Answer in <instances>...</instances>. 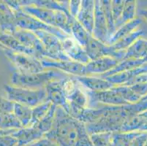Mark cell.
Instances as JSON below:
<instances>
[{
  "mask_svg": "<svg viewBox=\"0 0 147 146\" xmlns=\"http://www.w3.org/2000/svg\"><path fill=\"white\" fill-rule=\"evenodd\" d=\"M0 31H1V29H0Z\"/></svg>",
  "mask_w": 147,
  "mask_h": 146,
  "instance_id": "51",
  "label": "cell"
},
{
  "mask_svg": "<svg viewBox=\"0 0 147 146\" xmlns=\"http://www.w3.org/2000/svg\"><path fill=\"white\" fill-rule=\"evenodd\" d=\"M142 100H147V95H146V96H144V97L142 99Z\"/></svg>",
  "mask_w": 147,
  "mask_h": 146,
  "instance_id": "48",
  "label": "cell"
},
{
  "mask_svg": "<svg viewBox=\"0 0 147 146\" xmlns=\"http://www.w3.org/2000/svg\"><path fill=\"white\" fill-rule=\"evenodd\" d=\"M141 24V19L139 18H136L135 19L132 20V21H129V22L126 23V24H123L122 26H121L116 30L113 36L111 37L110 40L108 42V45H113L115 42H117V41L122 39L123 37H126L128 34L136 31V29H138Z\"/></svg>",
  "mask_w": 147,
  "mask_h": 146,
  "instance_id": "23",
  "label": "cell"
},
{
  "mask_svg": "<svg viewBox=\"0 0 147 146\" xmlns=\"http://www.w3.org/2000/svg\"><path fill=\"white\" fill-rule=\"evenodd\" d=\"M63 50L66 56L72 61L86 64L90 61L86 50L70 36L62 41Z\"/></svg>",
  "mask_w": 147,
  "mask_h": 146,
  "instance_id": "14",
  "label": "cell"
},
{
  "mask_svg": "<svg viewBox=\"0 0 147 146\" xmlns=\"http://www.w3.org/2000/svg\"><path fill=\"white\" fill-rule=\"evenodd\" d=\"M14 13L16 15V24L17 29H24L32 32H38V31L47 32L58 37L61 41H64L67 38L70 37L59 29L58 28L47 25L33 16L25 13L23 11L22 9Z\"/></svg>",
  "mask_w": 147,
  "mask_h": 146,
  "instance_id": "5",
  "label": "cell"
},
{
  "mask_svg": "<svg viewBox=\"0 0 147 146\" xmlns=\"http://www.w3.org/2000/svg\"><path fill=\"white\" fill-rule=\"evenodd\" d=\"M112 132H101L89 135L93 146H109L112 143Z\"/></svg>",
  "mask_w": 147,
  "mask_h": 146,
  "instance_id": "35",
  "label": "cell"
},
{
  "mask_svg": "<svg viewBox=\"0 0 147 146\" xmlns=\"http://www.w3.org/2000/svg\"><path fill=\"white\" fill-rule=\"evenodd\" d=\"M145 73H147V63H145L138 67L107 77L105 79L114 85H125L138 76Z\"/></svg>",
  "mask_w": 147,
  "mask_h": 146,
  "instance_id": "17",
  "label": "cell"
},
{
  "mask_svg": "<svg viewBox=\"0 0 147 146\" xmlns=\"http://www.w3.org/2000/svg\"><path fill=\"white\" fill-rule=\"evenodd\" d=\"M24 46L34 53V57L39 60L46 57V52L42 42L34 32L24 29H16L13 34Z\"/></svg>",
  "mask_w": 147,
  "mask_h": 146,
  "instance_id": "10",
  "label": "cell"
},
{
  "mask_svg": "<svg viewBox=\"0 0 147 146\" xmlns=\"http://www.w3.org/2000/svg\"><path fill=\"white\" fill-rule=\"evenodd\" d=\"M44 136L59 146H93L86 125L57 107L53 126Z\"/></svg>",
  "mask_w": 147,
  "mask_h": 146,
  "instance_id": "1",
  "label": "cell"
},
{
  "mask_svg": "<svg viewBox=\"0 0 147 146\" xmlns=\"http://www.w3.org/2000/svg\"><path fill=\"white\" fill-rule=\"evenodd\" d=\"M67 76V74L57 69L44 70L37 73H22L15 71L11 75V85L20 88L39 89L45 88L52 80H62Z\"/></svg>",
  "mask_w": 147,
  "mask_h": 146,
  "instance_id": "3",
  "label": "cell"
},
{
  "mask_svg": "<svg viewBox=\"0 0 147 146\" xmlns=\"http://www.w3.org/2000/svg\"><path fill=\"white\" fill-rule=\"evenodd\" d=\"M56 110H57V106L52 104L49 112H47V114L45 115L39 122L33 126H35L36 128L38 129L44 135L49 132L53 126L54 118H55Z\"/></svg>",
  "mask_w": 147,
  "mask_h": 146,
  "instance_id": "30",
  "label": "cell"
},
{
  "mask_svg": "<svg viewBox=\"0 0 147 146\" xmlns=\"http://www.w3.org/2000/svg\"><path fill=\"white\" fill-rule=\"evenodd\" d=\"M4 89L7 94V99L10 101L31 108H34L38 104L47 101L45 88L30 89L7 84L4 86Z\"/></svg>",
  "mask_w": 147,
  "mask_h": 146,
  "instance_id": "4",
  "label": "cell"
},
{
  "mask_svg": "<svg viewBox=\"0 0 147 146\" xmlns=\"http://www.w3.org/2000/svg\"><path fill=\"white\" fill-rule=\"evenodd\" d=\"M0 45L13 51L34 56V53L24 46L13 34L2 31H0Z\"/></svg>",
  "mask_w": 147,
  "mask_h": 146,
  "instance_id": "22",
  "label": "cell"
},
{
  "mask_svg": "<svg viewBox=\"0 0 147 146\" xmlns=\"http://www.w3.org/2000/svg\"><path fill=\"white\" fill-rule=\"evenodd\" d=\"M94 6L95 1L94 0L81 1L79 13L76 18L90 35H92L94 27Z\"/></svg>",
  "mask_w": 147,
  "mask_h": 146,
  "instance_id": "15",
  "label": "cell"
},
{
  "mask_svg": "<svg viewBox=\"0 0 147 146\" xmlns=\"http://www.w3.org/2000/svg\"><path fill=\"white\" fill-rule=\"evenodd\" d=\"M81 2L80 0H71L69 1V5H68V10L70 15L73 18H76L79 13L80 7H81Z\"/></svg>",
  "mask_w": 147,
  "mask_h": 146,
  "instance_id": "42",
  "label": "cell"
},
{
  "mask_svg": "<svg viewBox=\"0 0 147 146\" xmlns=\"http://www.w3.org/2000/svg\"><path fill=\"white\" fill-rule=\"evenodd\" d=\"M23 128L13 113L0 114V129H19Z\"/></svg>",
  "mask_w": 147,
  "mask_h": 146,
  "instance_id": "33",
  "label": "cell"
},
{
  "mask_svg": "<svg viewBox=\"0 0 147 146\" xmlns=\"http://www.w3.org/2000/svg\"><path fill=\"white\" fill-rule=\"evenodd\" d=\"M109 146H114V145H113V143H111V144Z\"/></svg>",
  "mask_w": 147,
  "mask_h": 146,
  "instance_id": "50",
  "label": "cell"
},
{
  "mask_svg": "<svg viewBox=\"0 0 147 146\" xmlns=\"http://www.w3.org/2000/svg\"><path fill=\"white\" fill-rule=\"evenodd\" d=\"M52 103L49 101H45L32 108V120L29 126H33L47 114L49 109L51 107Z\"/></svg>",
  "mask_w": 147,
  "mask_h": 146,
  "instance_id": "31",
  "label": "cell"
},
{
  "mask_svg": "<svg viewBox=\"0 0 147 146\" xmlns=\"http://www.w3.org/2000/svg\"><path fill=\"white\" fill-rule=\"evenodd\" d=\"M13 133L0 136V146H18V140L13 136Z\"/></svg>",
  "mask_w": 147,
  "mask_h": 146,
  "instance_id": "39",
  "label": "cell"
},
{
  "mask_svg": "<svg viewBox=\"0 0 147 146\" xmlns=\"http://www.w3.org/2000/svg\"><path fill=\"white\" fill-rule=\"evenodd\" d=\"M78 83L87 89L94 92H100L109 90L113 88L114 85L105 78L95 76H79L75 77Z\"/></svg>",
  "mask_w": 147,
  "mask_h": 146,
  "instance_id": "19",
  "label": "cell"
},
{
  "mask_svg": "<svg viewBox=\"0 0 147 146\" xmlns=\"http://www.w3.org/2000/svg\"><path fill=\"white\" fill-rule=\"evenodd\" d=\"M144 146H147V140H146V144H145V145Z\"/></svg>",
  "mask_w": 147,
  "mask_h": 146,
  "instance_id": "49",
  "label": "cell"
},
{
  "mask_svg": "<svg viewBox=\"0 0 147 146\" xmlns=\"http://www.w3.org/2000/svg\"><path fill=\"white\" fill-rule=\"evenodd\" d=\"M13 135L18 140V146H26L40 139L45 135L35 126H27L16 129Z\"/></svg>",
  "mask_w": 147,
  "mask_h": 146,
  "instance_id": "21",
  "label": "cell"
},
{
  "mask_svg": "<svg viewBox=\"0 0 147 146\" xmlns=\"http://www.w3.org/2000/svg\"><path fill=\"white\" fill-rule=\"evenodd\" d=\"M119 61L112 57L105 56L96 60L90 61L85 64L86 76L97 75L98 76L105 74L117 66Z\"/></svg>",
  "mask_w": 147,
  "mask_h": 146,
  "instance_id": "16",
  "label": "cell"
},
{
  "mask_svg": "<svg viewBox=\"0 0 147 146\" xmlns=\"http://www.w3.org/2000/svg\"><path fill=\"white\" fill-rule=\"evenodd\" d=\"M141 132H114L112 136V143L114 146H128L135 137Z\"/></svg>",
  "mask_w": 147,
  "mask_h": 146,
  "instance_id": "32",
  "label": "cell"
},
{
  "mask_svg": "<svg viewBox=\"0 0 147 146\" xmlns=\"http://www.w3.org/2000/svg\"><path fill=\"white\" fill-rule=\"evenodd\" d=\"M22 10L42 22L45 23V24L56 27L57 11L49 10L46 8L39 7L34 5L23 7Z\"/></svg>",
  "mask_w": 147,
  "mask_h": 146,
  "instance_id": "18",
  "label": "cell"
},
{
  "mask_svg": "<svg viewBox=\"0 0 147 146\" xmlns=\"http://www.w3.org/2000/svg\"><path fill=\"white\" fill-rule=\"evenodd\" d=\"M144 61H145V63H147V54L146 55V56L144 58Z\"/></svg>",
  "mask_w": 147,
  "mask_h": 146,
  "instance_id": "47",
  "label": "cell"
},
{
  "mask_svg": "<svg viewBox=\"0 0 147 146\" xmlns=\"http://www.w3.org/2000/svg\"><path fill=\"white\" fill-rule=\"evenodd\" d=\"M90 34L75 18L71 24V37L85 49Z\"/></svg>",
  "mask_w": 147,
  "mask_h": 146,
  "instance_id": "28",
  "label": "cell"
},
{
  "mask_svg": "<svg viewBox=\"0 0 147 146\" xmlns=\"http://www.w3.org/2000/svg\"><path fill=\"white\" fill-rule=\"evenodd\" d=\"M0 29L9 34H13L17 29L14 11L5 1H0Z\"/></svg>",
  "mask_w": 147,
  "mask_h": 146,
  "instance_id": "20",
  "label": "cell"
},
{
  "mask_svg": "<svg viewBox=\"0 0 147 146\" xmlns=\"http://www.w3.org/2000/svg\"><path fill=\"white\" fill-rule=\"evenodd\" d=\"M147 140V132H141L132 140L128 146H144Z\"/></svg>",
  "mask_w": 147,
  "mask_h": 146,
  "instance_id": "41",
  "label": "cell"
},
{
  "mask_svg": "<svg viewBox=\"0 0 147 146\" xmlns=\"http://www.w3.org/2000/svg\"><path fill=\"white\" fill-rule=\"evenodd\" d=\"M26 146H59L55 142L52 141L50 139L45 137L43 136L39 140H36L30 144L27 145Z\"/></svg>",
  "mask_w": 147,
  "mask_h": 146,
  "instance_id": "43",
  "label": "cell"
},
{
  "mask_svg": "<svg viewBox=\"0 0 147 146\" xmlns=\"http://www.w3.org/2000/svg\"><path fill=\"white\" fill-rule=\"evenodd\" d=\"M139 13H140V15H141V17H142V18L145 20L146 22L147 23V9L141 10Z\"/></svg>",
  "mask_w": 147,
  "mask_h": 146,
  "instance_id": "45",
  "label": "cell"
},
{
  "mask_svg": "<svg viewBox=\"0 0 147 146\" xmlns=\"http://www.w3.org/2000/svg\"><path fill=\"white\" fill-rule=\"evenodd\" d=\"M0 48L3 50L5 57L14 65L18 72L22 73H37L45 70L40 60L34 56L13 51L1 45Z\"/></svg>",
  "mask_w": 147,
  "mask_h": 146,
  "instance_id": "6",
  "label": "cell"
},
{
  "mask_svg": "<svg viewBox=\"0 0 147 146\" xmlns=\"http://www.w3.org/2000/svg\"><path fill=\"white\" fill-rule=\"evenodd\" d=\"M40 61L45 69L53 68V69H57L64 73L69 74L70 75L75 76V77L86 76L85 64L76 62L72 60L57 61V60H52L48 58H42V59H40Z\"/></svg>",
  "mask_w": 147,
  "mask_h": 146,
  "instance_id": "11",
  "label": "cell"
},
{
  "mask_svg": "<svg viewBox=\"0 0 147 146\" xmlns=\"http://www.w3.org/2000/svg\"><path fill=\"white\" fill-rule=\"evenodd\" d=\"M102 7H103L105 18H106L108 31V37H109V40H110L111 37L113 36V34L116 32L115 23L114 21H113V15H112L111 11V1H110V0H102Z\"/></svg>",
  "mask_w": 147,
  "mask_h": 146,
  "instance_id": "34",
  "label": "cell"
},
{
  "mask_svg": "<svg viewBox=\"0 0 147 146\" xmlns=\"http://www.w3.org/2000/svg\"><path fill=\"white\" fill-rule=\"evenodd\" d=\"M16 129H7V130H2V129H0V136H2L3 135H6V134H10L13 133Z\"/></svg>",
  "mask_w": 147,
  "mask_h": 146,
  "instance_id": "46",
  "label": "cell"
},
{
  "mask_svg": "<svg viewBox=\"0 0 147 146\" xmlns=\"http://www.w3.org/2000/svg\"><path fill=\"white\" fill-rule=\"evenodd\" d=\"M136 10H137V1H125V6L123 8L122 13L117 21L115 23V28L117 30L118 28L122 26L136 18Z\"/></svg>",
  "mask_w": 147,
  "mask_h": 146,
  "instance_id": "26",
  "label": "cell"
},
{
  "mask_svg": "<svg viewBox=\"0 0 147 146\" xmlns=\"http://www.w3.org/2000/svg\"><path fill=\"white\" fill-rule=\"evenodd\" d=\"M125 1L124 0H113L111 1V11L114 23L119 18L125 6Z\"/></svg>",
  "mask_w": 147,
  "mask_h": 146,
  "instance_id": "37",
  "label": "cell"
},
{
  "mask_svg": "<svg viewBox=\"0 0 147 146\" xmlns=\"http://www.w3.org/2000/svg\"><path fill=\"white\" fill-rule=\"evenodd\" d=\"M144 64H145V61H144V59H123L121 61H119L117 66L115 67L113 69H112L111 70H110L105 74L98 76V77L105 78V77L117 74V73H119V72H125V71L129 70V69L138 67L141 66Z\"/></svg>",
  "mask_w": 147,
  "mask_h": 146,
  "instance_id": "25",
  "label": "cell"
},
{
  "mask_svg": "<svg viewBox=\"0 0 147 146\" xmlns=\"http://www.w3.org/2000/svg\"><path fill=\"white\" fill-rule=\"evenodd\" d=\"M146 54L147 40H145L143 37H140L126 50L125 56L123 59H144Z\"/></svg>",
  "mask_w": 147,
  "mask_h": 146,
  "instance_id": "24",
  "label": "cell"
},
{
  "mask_svg": "<svg viewBox=\"0 0 147 146\" xmlns=\"http://www.w3.org/2000/svg\"><path fill=\"white\" fill-rule=\"evenodd\" d=\"M88 98V107H94L97 104L109 106H121L128 104L114 86L109 90L94 92L86 90L85 92Z\"/></svg>",
  "mask_w": 147,
  "mask_h": 146,
  "instance_id": "9",
  "label": "cell"
},
{
  "mask_svg": "<svg viewBox=\"0 0 147 146\" xmlns=\"http://www.w3.org/2000/svg\"><path fill=\"white\" fill-rule=\"evenodd\" d=\"M45 89L47 101L51 102L57 107H61L64 110H66L68 102L61 80H52L45 85Z\"/></svg>",
  "mask_w": 147,
  "mask_h": 146,
  "instance_id": "13",
  "label": "cell"
},
{
  "mask_svg": "<svg viewBox=\"0 0 147 146\" xmlns=\"http://www.w3.org/2000/svg\"><path fill=\"white\" fill-rule=\"evenodd\" d=\"M92 36L100 42L108 45L109 37H108L107 21L102 7V1L100 0L95 1L94 27H93Z\"/></svg>",
  "mask_w": 147,
  "mask_h": 146,
  "instance_id": "12",
  "label": "cell"
},
{
  "mask_svg": "<svg viewBox=\"0 0 147 146\" xmlns=\"http://www.w3.org/2000/svg\"><path fill=\"white\" fill-rule=\"evenodd\" d=\"M102 114L96 121L86 124L89 135L101 132H120L128 119L147 110V100L121 106L101 105Z\"/></svg>",
  "mask_w": 147,
  "mask_h": 146,
  "instance_id": "2",
  "label": "cell"
},
{
  "mask_svg": "<svg viewBox=\"0 0 147 146\" xmlns=\"http://www.w3.org/2000/svg\"><path fill=\"white\" fill-rule=\"evenodd\" d=\"M122 98L128 104H133L141 100L129 85H115Z\"/></svg>",
  "mask_w": 147,
  "mask_h": 146,
  "instance_id": "36",
  "label": "cell"
},
{
  "mask_svg": "<svg viewBox=\"0 0 147 146\" xmlns=\"http://www.w3.org/2000/svg\"><path fill=\"white\" fill-rule=\"evenodd\" d=\"M15 103L0 95V114L13 113Z\"/></svg>",
  "mask_w": 147,
  "mask_h": 146,
  "instance_id": "38",
  "label": "cell"
},
{
  "mask_svg": "<svg viewBox=\"0 0 147 146\" xmlns=\"http://www.w3.org/2000/svg\"><path fill=\"white\" fill-rule=\"evenodd\" d=\"M144 34V31L138 28L136 31L128 34L127 36L123 37L122 39L111 45V46L117 50H127L138 39L142 37Z\"/></svg>",
  "mask_w": 147,
  "mask_h": 146,
  "instance_id": "27",
  "label": "cell"
},
{
  "mask_svg": "<svg viewBox=\"0 0 147 146\" xmlns=\"http://www.w3.org/2000/svg\"><path fill=\"white\" fill-rule=\"evenodd\" d=\"M133 89V92L142 100L146 95H147V82L142 83H137L129 85Z\"/></svg>",
  "mask_w": 147,
  "mask_h": 146,
  "instance_id": "40",
  "label": "cell"
},
{
  "mask_svg": "<svg viewBox=\"0 0 147 146\" xmlns=\"http://www.w3.org/2000/svg\"><path fill=\"white\" fill-rule=\"evenodd\" d=\"M34 33L39 37L43 45L46 52L45 58L52 60H57V61L70 60L64 52L62 41L60 40L58 37L44 31H38V32H34Z\"/></svg>",
  "mask_w": 147,
  "mask_h": 146,
  "instance_id": "8",
  "label": "cell"
},
{
  "mask_svg": "<svg viewBox=\"0 0 147 146\" xmlns=\"http://www.w3.org/2000/svg\"><path fill=\"white\" fill-rule=\"evenodd\" d=\"M147 82V73H145V74L141 75L138 76L137 77L133 80L132 81L127 83L125 85H134V84L137 83H146Z\"/></svg>",
  "mask_w": 147,
  "mask_h": 146,
  "instance_id": "44",
  "label": "cell"
},
{
  "mask_svg": "<svg viewBox=\"0 0 147 146\" xmlns=\"http://www.w3.org/2000/svg\"><path fill=\"white\" fill-rule=\"evenodd\" d=\"M85 50L90 61L105 56H109L121 61L123 60L126 53V50H115L111 45L100 42L92 35L89 36L87 44L85 47Z\"/></svg>",
  "mask_w": 147,
  "mask_h": 146,
  "instance_id": "7",
  "label": "cell"
},
{
  "mask_svg": "<svg viewBox=\"0 0 147 146\" xmlns=\"http://www.w3.org/2000/svg\"><path fill=\"white\" fill-rule=\"evenodd\" d=\"M13 113L18 119L23 128L29 126L32 120V108L23 104L15 103Z\"/></svg>",
  "mask_w": 147,
  "mask_h": 146,
  "instance_id": "29",
  "label": "cell"
}]
</instances>
